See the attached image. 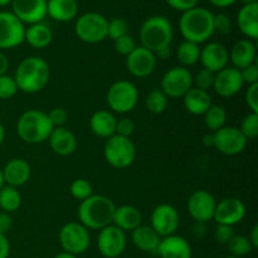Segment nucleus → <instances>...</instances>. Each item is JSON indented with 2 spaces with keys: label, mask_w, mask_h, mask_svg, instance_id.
Masks as SVG:
<instances>
[{
  "label": "nucleus",
  "mask_w": 258,
  "mask_h": 258,
  "mask_svg": "<svg viewBox=\"0 0 258 258\" xmlns=\"http://www.w3.org/2000/svg\"><path fill=\"white\" fill-rule=\"evenodd\" d=\"M158 253L161 258H191V248L184 237L171 234L161 238Z\"/></svg>",
  "instance_id": "obj_22"
},
{
  "label": "nucleus",
  "mask_w": 258,
  "mask_h": 258,
  "mask_svg": "<svg viewBox=\"0 0 258 258\" xmlns=\"http://www.w3.org/2000/svg\"><path fill=\"white\" fill-rule=\"evenodd\" d=\"M78 13L77 0H48L47 14L57 22H70Z\"/></svg>",
  "instance_id": "obj_31"
},
{
  "label": "nucleus",
  "mask_w": 258,
  "mask_h": 258,
  "mask_svg": "<svg viewBox=\"0 0 258 258\" xmlns=\"http://www.w3.org/2000/svg\"><path fill=\"white\" fill-rule=\"evenodd\" d=\"M141 222H143V216L138 208L133 206L116 207L112 224L122 232H133L134 229L141 226Z\"/></svg>",
  "instance_id": "obj_28"
},
{
  "label": "nucleus",
  "mask_w": 258,
  "mask_h": 258,
  "mask_svg": "<svg viewBox=\"0 0 258 258\" xmlns=\"http://www.w3.org/2000/svg\"><path fill=\"white\" fill-rule=\"evenodd\" d=\"M213 135V148L223 155H238L246 149L247 139L242 135L238 127L224 126L212 133Z\"/></svg>",
  "instance_id": "obj_11"
},
{
  "label": "nucleus",
  "mask_w": 258,
  "mask_h": 258,
  "mask_svg": "<svg viewBox=\"0 0 258 258\" xmlns=\"http://www.w3.org/2000/svg\"><path fill=\"white\" fill-rule=\"evenodd\" d=\"M236 2L237 0H209V3L217 8H228L233 5Z\"/></svg>",
  "instance_id": "obj_53"
},
{
  "label": "nucleus",
  "mask_w": 258,
  "mask_h": 258,
  "mask_svg": "<svg viewBox=\"0 0 258 258\" xmlns=\"http://www.w3.org/2000/svg\"><path fill=\"white\" fill-rule=\"evenodd\" d=\"M71 196L76 199V201H86L87 198H90L93 194L92 185L88 183L86 179H76L72 181L70 186Z\"/></svg>",
  "instance_id": "obj_38"
},
{
  "label": "nucleus",
  "mask_w": 258,
  "mask_h": 258,
  "mask_svg": "<svg viewBox=\"0 0 258 258\" xmlns=\"http://www.w3.org/2000/svg\"><path fill=\"white\" fill-rule=\"evenodd\" d=\"M246 216V207L238 198H226L217 203L213 219L217 224L233 227Z\"/></svg>",
  "instance_id": "obj_19"
},
{
  "label": "nucleus",
  "mask_w": 258,
  "mask_h": 258,
  "mask_svg": "<svg viewBox=\"0 0 258 258\" xmlns=\"http://www.w3.org/2000/svg\"><path fill=\"white\" fill-rule=\"evenodd\" d=\"M53 125L47 112L40 110H28L17 121V133L27 144H42L48 140Z\"/></svg>",
  "instance_id": "obj_5"
},
{
  "label": "nucleus",
  "mask_w": 258,
  "mask_h": 258,
  "mask_svg": "<svg viewBox=\"0 0 258 258\" xmlns=\"http://www.w3.org/2000/svg\"><path fill=\"white\" fill-rule=\"evenodd\" d=\"M128 25L127 22L122 18H113L108 22L107 25V37H110L112 40L118 39L122 35L127 34Z\"/></svg>",
  "instance_id": "obj_40"
},
{
  "label": "nucleus",
  "mask_w": 258,
  "mask_h": 258,
  "mask_svg": "<svg viewBox=\"0 0 258 258\" xmlns=\"http://www.w3.org/2000/svg\"><path fill=\"white\" fill-rule=\"evenodd\" d=\"M203 143L206 144V145H208V146H212V148H213V135H206L204 136V140H203Z\"/></svg>",
  "instance_id": "obj_56"
},
{
  "label": "nucleus",
  "mask_w": 258,
  "mask_h": 258,
  "mask_svg": "<svg viewBox=\"0 0 258 258\" xmlns=\"http://www.w3.org/2000/svg\"><path fill=\"white\" fill-rule=\"evenodd\" d=\"M53 33L47 24L35 23L25 29L24 42L35 49H44L52 43Z\"/></svg>",
  "instance_id": "obj_30"
},
{
  "label": "nucleus",
  "mask_w": 258,
  "mask_h": 258,
  "mask_svg": "<svg viewBox=\"0 0 258 258\" xmlns=\"http://www.w3.org/2000/svg\"><path fill=\"white\" fill-rule=\"evenodd\" d=\"M223 258H238V257H234V256H227V257H223Z\"/></svg>",
  "instance_id": "obj_61"
},
{
  "label": "nucleus",
  "mask_w": 258,
  "mask_h": 258,
  "mask_svg": "<svg viewBox=\"0 0 258 258\" xmlns=\"http://www.w3.org/2000/svg\"><path fill=\"white\" fill-rule=\"evenodd\" d=\"M4 186V179H3V173H2V169H0V189Z\"/></svg>",
  "instance_id": "obj_59"
},
{
  "label": "nucleus",
  "mask_w": 258,
  "mask_h": 258,
  "mask_svg": "<svg viewBox=\"0 0 258 258\" xmlns=\"http://www.w3.org/2000/svg\"><path fill=\"white\" fill-rule=\"evenodd\" d=\"M13 226V221L12 217H10L9 213H0V233L2 234H7L8 232L12 229Z\"/></svg>",
  "instance_id": "obj_50"
},
{
  "label": "nucleus",
  "mask_w": 258,
  "mask_h": 258,
  "mask_svg": "<svg viewBox=\"0 0 258 258\" xmlns=\"http://www.w3.org/2000/svg\"><path fill=\"white\" fill-rule=\"evenodd\" d=\"M204 123L207 127L214 133V131L219 130V128L226 126L227 121V112L224 107L218 105H212L208 110L204 113Z\"/></svg>",
  "instance_id": "obj_34"
},
{
  "label": "nucleus",
  "mask_w": 258,
  "mask_h": 258,
  "mask_svg": "<svg viewBox=\"0 0 258 258\" xmlns=\"http://www.w3.org/2000/svg\"><path fill=\"white\" fill-rule=\"evenodd\" d=\"M10 253V243L7 238V234L0 233V258H8Z\"/></svg>",
  "instance_id": "obj_51"
},
{
  "label": "nucleus",
  "mask_w": 258,
  "mask_h": 258,
  "mask_svg": "<svg viewBox=\"0 0 258 258\" xmlns=\"http://www.w3.org/2000/svg\"><path fill=\"white\" fill-rule=\"evenodd\" d=\"M248 239H249V242H251L252 247H253V248H257L258 247V224H254L253 226Z\"/></svg>",
  "instance_id": "obj_54"
},
{
  "label": "nucleus",
  "mask_w": 258,
  "mask_h": 258,
  "mask_svg": "<svg viewBox=\"0 0 258 258\" xmlns=\"http://www.w3.org/2000/svg\"><path fill=\"white\" fill-rule=\"evenodd\" d=\"M214 76H216L214 72L207 70V68H202V70H199L198 72H197V75L193 77V87L208 92L209 88H213Z\"/></svg>",
  "instance_id": "obj_39"
},
{
  "label": "nucleus",
  "mask_w": 258,
  "mask_h": 258,
  "mask_svg": "<svg viewBox=\"0 0 258 258\" xmlns=\"http://www.w3.org/2000/svg\"><path fill=\"white\" fill-rule=\"evenodd\" d=\"M110 110L116 113H127L135 108L139 101V92L133 82L126 80L116 81L110 86L106 95Z\"/></svg>",
  "instance_id": "obj_7"
},
{
  "label": "nucleus",
  "mask_w": 258,
  "mask_h": 258,
  "mask_svg": "<svg viewBox=\"0 0 258 258\" xmlns=\"http://www.w3.org/2000/svg\"><path fill=\"white\" fill-rule=\"evenodd\" d=\"M4 140H5V128L4 126H3V123L0 122V146L3 145Z\"/></svg>",
  "instance_id": "obj_57"
},
{
  "label": "nucleus",
  "mask_w": 258,
  "mask_h": 258,
  "mask_svg": "<svg viewBox=\"0 0 258 258\" xmlns=\"http://www.w3.org/2000/svg\"><path fill=\"white\" fill-rule=\"evenodd\" d=\"M108 20L100 13L90 12L82 14L75 24L76 35L88 44L103 42L107 38Z\"/></svg>",
  "instance_id": "obj_8"
},
{
  "label": "nucleus",
  "mask_w": 258,
  "mask_h": 258,
  "mask_svg": "<svg viewBox=\"0 0 258 258\" xmlns=\"http://www.w3.org/2000/svg\"><path fill=\"white\" fill-rule=\"evenodd\" d=\"M10 3H12V0H0V7H7Z\"/></svg>",
  "instance_id": "obj_58"
},
{
  "label": "nucleus",
  "mask_w": 258,
  "mask_h": 258,
  "mask_svg": "<svg viewBox=\"0 0 258 258\" xmlns=\"http://www.w3.org/2000/svg\"><path fill=\"white\" fill-rule=\"evenodd\" d=\"M22 204V196L18 188L4 185L0 189V209L5 213H13L18 211Z\"/></svg>",
  "instance_id": "obj_33"
},
{
  "label": "nucleus",
  "mask_w": 258,
  "mask_h": 258,
  "mask_svg": "<svg viewBox=\"0 0 258 258\" xmlns=\"http://www.w3.org/2000/svg\"><path fill=\"white\" fill-rule=\"evenodd\" d=\"M237 23L247 39L256 40L258 38V3L244 4L237 14Z\"/></svg>",
  "instance_id": "obj_25"
},
{
  "label": "nucleus",
  "mask_w": 258,
  "mask_h": 258,
  "mask_svg": "<svg viewBox=\"0 0 258 258\" xmlns=\"http://www.w3.org/2000/svg\"><path fill=\"white\" fill-rule=\"evenodd\" d=\"M213 30L214 33H218L221 35L229 34L232 30L231 18L223 13L213 15Z\"/></svg>",
  "instance_id": "obj_43"
},
{
  "label": "nucleus",
  "mask_w": 258,
  "mask_h": 258,
  "mask_svg": "<svg viewBox=\"0 0 258 258\" xmlns=\"http://www.w3.org/2000/svg\"><path fill=\"white\" fill-rule=\"evenodd\" d=\"M150 221L151 228L163 238V237L175 234L180 223V217L175 207L164 203L154 208Z\"/></svg>",
  "instance_id": "obj_13"
},
{
  "label": "nucleus",
  "mask_w": 258,
  "mask_h": 258,
  "mask_svg": "<svg viewBox=\"0 0 258 258\" xmlns=\"http://www.w3.org/2000/svg\"><path fill=\"white\" fill-rule=\"evenodd\" d=\"M48 117H49L50 122H52L53 127H62L64 125V122L67 121V112H66L64 108L62 107H55L52 108L49 112L47 113Z\"/></svg>",
  "instance_id": "obj_47"
},
{
  "label": "nucleus",
  "mask_w": 258,
  "mask_h": 258,
  "mask_svg": "<svg viewBox=\"0 0 258 258\" xmlns=\"http://www.w3.org/2000/svg\"><path fill=\"white\" fill-rule=\"evenodd\" d=\"M213 15V13L202 7L184 12L179 20V29L184 40L196 44L207 42L214 34Z\"/></svg>",
  "instance_id": "obj_3"
},
{
  "label": "nucleus",
  "mask_w": 258,
  "mask_h": 258,
  "mask_svg": "<svg viewBox=\"0 0 258 258\" xmlns=\"http://www.w3.org/2000/svg\"><path fill=\"white\" fill-rule=\"evenodd\" d=\"M234 236L233 227L224 226V224H217V228L214 231V239L221 244H227Z\"/></svg>",
  "instance_id": "obj_45"
},
{
  "label": "nucleus",
  "mask_w": 258,
  "mask_h": 258,
  "mask_svg": "<svg viewBox=\"0 0 258 258\" xmlns=\"http://www.w3.org/2000/svg\"><path fill=\"white\" fill-rule=\"evenodd\" d=\"M97 248L106 258H117L126 248V234L113 224L105 227L97 237Z\"/></svg>",
  "instance_id": "obj_14"
},
{
  "label": "nucleus",
  "mask_w": 258,
  "mask_h": 258,
  "mask_svg": "<svg viewBox=\"0 0 258 258\" xmlns=\"http://www.w3.org/2000/svg\"><path fill=\"white\" fill-rule=\"evenodd\" d=\"M243 4H251V3H257V0H241Z\"/></svg>",
  "instance_id": "obj_60"
},
{
  "label": "nucleus",
  "mask_w": 258,
  "mask_h": 258,
  "mask_svg": "<svg viewBox=\"0 0 258 258\" xmlns=\"http://www.w3.org/2000/svg\"><path fill=\"white\" fill-rule=\"evenodd\" d=\"M256 45H254L253 40L247 39V38L237 40L229 52V60L237 70H242L252 63H256Z\"/></svg>",
  "instance_id": "obj_24"
},
{
  "label": "nucleus",
  "mask_w": 258,
  "mask_h": 258,
  "mask_svg": "<svg viewBox=\"0 0 258 258\" xmlns=\"http://www.w3.org/2000/svg\"><path fill=\"white\" fill-rule=\"evenodd\" d=\"M18 91L14 78L8 75L0 76V100H9Z\"/></svg>",
  "instance_id": "obj_41"
},
{
  "label": "nucleus",
  "mask_w": 258,
  "mask_h": 258,
  "mask_svg": "<svg viewBox=\"0 0 258 258\" xmlns=\"http://www.w3.org/2000/svg\"><path fill=\"white\" fill-rule=\"evenodd\" d=\"M241 72V77L243 80V83L251 86L258 83V66L257 63H252V64L247 66V67L239 70Z\"/></svg>",
  "instance_id": "obj_46"
},
{
  "label": "nucleus",
  "mask_w": 258,
  "mask_h": 258,
  "mask_svg": "<svg viewBox=\"0 0 258 258\" xmlns=\"http://www.w3.org/2000/svg\"><path fill=\"white\" fill-rule=\"evenodd\" d=\"M12 13L23 24L40 23L47 15V0H12Z\"/></svg>",
  "instance_id": "obj_16"
},
{
  "label": "nucleus",
  "mask_w": 258,
  "mask_h": 258,
  "mask_svg": "<svg viewBox=\"0 0 258 258\" xmlns=\"http://www.w3.org/2000/svg\"><path fill=\"white\" fill-rule=\"evenodd\" d=\"M8 70H9V59L7 55L0 50V76L7 75Z\"/></svg>",
  "instance_id": "obj_52"
},
{
  "label": "nucleus",
  "mask_w": 258,
  "mask_h": 258,
  "mask_svg": "<svg viewBox=\"0 0 258 258\" xmlns=\"http://www.w3.org/2000/svg\"><path fill=\"white\" fill-rule=\"evenodd\" d=\"M103 156L108 165L112 168H128L136 158V146L130 138L113 135L106 140Z\"/></svg>",
  "instance_id": "obj_6"
},
{
  "label": "nucleus",
  "mask_w": 258,
  "mask_h": 258,
  "mask_svg": "<svg viewBox=\"0 0 258 258\" xmlns=\"http://www.w3.org/2000/svg\"><path fill=\"white\" fill-rule=\"evenodd\" d=\"M126 67L134 77L146 78L155 71L156 55L141 45L136 47L134 52L126 57Z\"/></svg>",
  "instance_id": "obj_17"
},
{
  "label": "nucleus",
  "mask_w": 258,
  "mask_h": 258,
  "mask_svg": "<svg viewBox=\"0 0 258 258\" xmlns=\"http://www.w3.org/2000/svg\"><path fill=\"white\" fill-rule=\"evenodd\" d=\"M131 241L134 246L140 251L153 253V252H158L161 237L150 226L141 224L131 232Z\"/></svg>",
  "instance_id": "obj_27"
},
{
  "label": "nucleus",
  "mask_w": 258,
  "mask_h": 258,
  "mask_svg": "<svg viewBox=\"0 0 258 258\" xmlns=\"http://www.w3.org/2000/svg\"><path fill=\"white\" fill-rule=\"evenodd\" d=\"M54 258H77V256H75V254L72 253H68V252H59L58 254H55Z\"/></svg>",
  "instance_id": "obj_55"
},
{
  "label": "nucleus",
  "mask_w": 258,
  "mask_h": 258,
  "mask_svg": "<svg viewBox=\"0 0 258 258\" xmlns=\"http://www.w3.org/2000/svg\"><path fill=\"white\" fill-rule=\"evenodd\" d=\"M2 173L4 184L14 186V188H19V186L28 183L30 175H32V169L24 159L17 158L8 161L4 168L2 169Z\"/></svg>",
  "instance_id": "obj_21"
},
{
  "label": "nucleus",
  "mask_w": 258,
  "mask_h": 258,
  "mask_svg": "<svg viewBox=\"0 0 258 258\" xmlns=\"http://www.w3.org/2000/svg\"><path fill=\"white\" fill-rule=\"evenodd\" d=\"M50 70L48 63L40 57H27L19 63L14 73V81L19 91L37 93L49 82Z\"/></svg>",
  "instance_id": "obj_1"
},
{
  "label": "nucleus",
  "mask_w": 258,
  "mask_h": 258,
  "mask_svg": "<svg viewBox=\"0 0 258 258\" xmlns=\"http://www.w3.org/2000/svg\"><path fill=\"white\" fill-rule=\"evenodd\" d=\"M145 106L151 113L160 115L168 107V97L160 88H153L145 97Z\"/></svg>",
  "instance_id": "obj_35"
},
{
  "label": "nucleus",
  "mask_w": 258,
  "mask_h": 258,
  "mask_svg": "<svg viewBox=\"0 0 258 258\" xmlns=\"http://www.w3.org/2000/svg\"><path fill=\"white\" fill-rule=\"evenodd\" d=\"M217 202L214 197L209 191L196 190L190 194L186 203L189 214L191 218L198 223H208L213 219L214 211H216Z\"/></svg>",
  "instance_id": "obj_15"
},
{
  "label": "nucleus",
  "mask_w": 258,
  "mask_h": 258,
  "mask_svg": "<svg viewBox=\"0 0 258 258\" xmlns=\"http://www.w3.org/2000/svg\"><path fill=\"white\" fill-rule=\"evenodd\" d=\"M193 87V76L190 71L181 66L171 67L164 73L160 82V90L168 98H183Z\"/></svg>",
  "instance_id": "obj_10"
},
{
  "label": "nucleus",
  "mask_w": 258,
  "mask_h": 258,
  "mask_svg": "<svg viewBox=\"0 0 258 258\" xmlns=\"http://www.w3.org/2000/svg\"><path fill=\"white\" fill-rule=\"evenodd\" d=\"M243 85L239 70L227 66L214 76L213 90L221 97L229 98L236 96L242 90Z\"/></svg>",
  "instance_id": "obj_18"
},
{
  "label": "nucleus",
  "mask_w": 258,
  "mask_h": 258,
  "mask_svg": "<svg viewBox=\"0 0 258 258\" xmlns=\"http://www.w3.org/2000/svg\"><path fill=\"white\" fill-rule=\"evenodd\" d=\"M239 131L247 140H253L258 136V113L249 112L241 121Z\"/></svg>",
  "instance_id": "obj_37"
},
{
  "label": "nucleus",
  "mask_w": 258,
  "mask_h": 258,
  "mask_svg": "<svg viewBox=\"0 0 258 258\" xmlns=\"http://www.w3.org/2000/svg\"><path fill=\"white\" fill-rule=\"evenodd\" d=\"M176 57H178V60L180 62L181 67L188 68L197 64L199 62V57H201L199 44L188 42V40H183L179 44L178 49H176Z\"/></svg>",
  "instance_id": "obj_32"
},
{
  "label": "nucleus",
  "mask_w": 258,
  "mask_h": 258,
  "mask_svg": "<svg viewBox=\"0 0 258 258\" xmlns=\"http://www.w3.org/2000/svg\"><path fill=\"white\" fill-rule=\"evenodd\" d=\"M116 206L108 197L92 194L90 198L81 202L78 207V219L87 229L101 231L112 224Z\"/></svg>",
  "instance_id": "obj_2"
},
{
  "label": "nucleus",
  "mask_w": 258,
  "mask_h": 258,
  "mask_svg": "<svg viewBox=\"0 0 258 258\" xmlns=\"http://www.w3.org/2000/svg\"><path fill=\"white\" fill-rule=\"evenodd\" d=\"M173 27H171V23L165 17H161V15L149 17L141 24V47L149 49L155 55H159L169 50V47L173 42Z\"/></svg>",
  "instance_id": "obj_4"
},
{
  "label": "nucleus",
  "mask_w": 258,
  "mask_h": 258,
  "mask_svg": "<svg viewBox=\"0 0 258 258\" xmlns=\"http://www.w3.org/2000/svg\"><path fill=\"white\" fill-rule=\"evenodd\" d=\"M135 130V123L131 118L123 117L117 120L116 122V133L115 135L122 136V138H130Z\"/></svg>",
  "instance_id": "obj_44"
},
{
  "label": "nucleus",
  "mask_w": 258,
  "mask_h": 258,
  "mask_svg": "<svg viewBox=\"0 0 258 258\" xmlns=\"http://www.w3.org/2000/svg\"><path fill=\"white\" fill-rule=\"evenodd\" d=\"M165 2L168 3L169 7H171L173 9L184 13L186 12V10L196 8L199 0H165Z\"/></svg>",
  "instance_id": "obj_49"
},
{
  "label": "nucleus",
  "mask_w": 258,
  "mask_h": 258,
  "mask_svg": "<svg viewBox=\"0 0 258 258\" xmlns=\"http://www.w3.org/2000/svg\"><path fill=\"white\" fill-rule=\"evenodd\" d=\"M25 27L12 12H0V49H12L24 42Z\"/></svg>",
  "instance_id": "obj_12"
},
{
  "label": "nucleus",
  "mask_w": 258,
  "mask_h": 258,
  "mask_svg": "<svg viewBox=\"0 0 258 258\" xmlns=\"http://www.w3.org/2000/svg\"><path fill=\"white\" fill-rule=\"evenodd\" d=\"M184 108L189 113L196 116H201L206 113V111L211 107L212 97L207 91L191 87L183 97Z\"/></svg>",
  "instance_id": "obj_29"
},
{
  "label": "nucleus",
  "mask_w": 258,
  "mask_h": 258,
  "mask_svg": "<svg viewBox=\"0 0 258 258\" xmlns=\"http://www.w3.org/2000/svg\"><path fill=\"white\" fill-rule=\"evenodd\" d=\"M116 122L117 120L111 111L98 110L91 116L90 128L98 138L108 139L115 135Z\"/></svg>",
  "instance_id": "obj_26"
},
{
  "label": "nucleus",
  "mask_w": 258,
  "mask_h": 258,
  "mask_svg": "<svg viewBox=\"0 0 258 258\" xmlns=\"http://www.w3.org/2000/svg\"><path fill=\"white\" fill-rule=\"evenodd\" d=\"M58 238H59V243L63 251L75 254V256L85 253L91 243L90 232L80 222L78 223L77 222L66 223L60 228Z\"/></svg>",
  "instance_id": "obj_9"
},
{
  "label": "nucleus",
  "mask_w": 258,
  "mask_h": 258,
  "mask_svg": "<svg viewBox=\"0 0 258 258\" xmlns=\"http://www.w3.org/2000/svg\"><path fill=\"white\" fill-rule=\"evenodd\" d=\"M113 42H115V50L118 54L123 55V57H127V55L131 54V53L134 52V49L138 47L135 39L128 34L122 35V37L113 40Z\"/></svg>",
  "instance_id": "obj_42"
},
{
  "label": "nucleus",
  "mask_w": 258,
  "mask_h": 258,
  "mask_svg": "<svg viewBox=\"0 0 258 258\" xmlns=\"http://www.w3.org/2000/svg\"><path fill=\"white\" fill-rule=\"evenodd\" d=\"M246 103L251 112L258 113V83L248 86L246 92Z\"/></svg>",
  "instance_id": "obj_48"
},
{
  "label": "nucleus",
  "mask_w": 258,
  "mask_h": 258,
  "mask_svg": "<svg viewBox=\"0 0 258 258\" xmlns=\"http://www.w3.org/2000/svg\"><path fill=\"white\" fill-rule=\"evenodd\" d=\"M199 60L203 64V68L217 73L228 66L229 52L222 43L209 42L201 49Z\"/></svg>",
  "instance_id": "obj_20"
},
{
  "label": "nucleus",
  "mask_w": 258,
  "mask_h": 258,
  "mask_svg": "<svg viewBox=\"0 0 258 258\" xmlns=\"http://www.w3.org/2000/svg\"><path fill=\"white\" fill-rule=\"evenodd\" d=\"M227 246H228L232 256L238 258L247 256L253 249L248 237L243 236V234H234L231 241L227 243Z\"/></svg>",
  "instance_id": "obj_36"
},
{
  "label": "nucleus",
  "mask_w": 258,
  "mask_h": 258,
  "mask_svg": "<svg viewBox=\"0 0 258 258\" xmlns=\"http://www.w3.org/2000/svg\"><path fill=\"white\" fill-rule=\"evenodd\" d=\"M48 141H49V146L53 153L59 156L72 155L77 148V139L75 134L63 126L53 128Z\"/></svg>",
  "instance_id": "obj_23"
}]
</instances>
